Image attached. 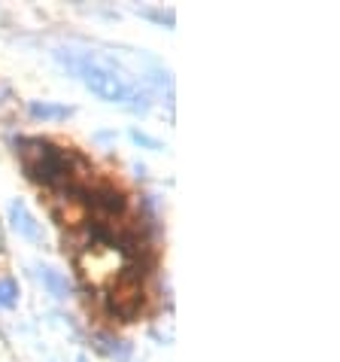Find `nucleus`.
<instances>
[{
	"label": "nucleus",
	"mask_w": 340,
	"mask_h": 362,
	"mask_svg": "<svg viewBox=\"0 0 340 362\" xmlns=\"http://www.w3.org/2000/svg\"><path fill=\"white\" fill-rule=\"evenodd\" d=\"M131 140H134V144H140V146H149V149H162V144H158V140H152V137H146L143 132H137V128H134V132H131Z\"/></svg>",
	"instance_id": "nucleus-11"
},
{
	"label": "nucleus",
	"mask_w": 340,
	"mask_h": 362,
	"mask_svg": "<svg viewBox=\"0 0 340 362\" xmlns=\"http://www.w3.org/2000/svg\"><path fill=\"white\" fill-rule=\"evenodd\" d=\"M40 280H43V286L49 289V296H55L58 301L70 298V280H67V274H61V271L40 265Z\"/></svg>",
	"instance_id": "nucleus-6"
},
{
	"label": "nucleus",
	"mask_w": 340,
	"mask_h": 362,
	"mask_svg": "<svg viewBox=\"0 0 340 362\" xmlns=\"http://www.w3.org/2000/svg\"><path fill=\"white\" fill-rule=\"evenodd\" d=\"M97 341H101L97 347H101L107 356H116L119 362H128V359H131V347H128L125 341H116V338H109V335H101Z\"/></svg>",
	"instance_id": "nucleus-8"
},
{
	"label": "nucleus",
	"mask_w": 340,
	"mask_h": 362,
	"mask_svg": "<svg viewBox=\"0 0 340 362\" xmlns=\"http://www.w3.org/2000/svg\"><path fill=\"white\" fill-rule=\"evenodd\" d=\"M16 301H18V284L13 277L0 280V308H16Z\"/></svg>",
	"instance_id": "nucleus-9"
},
{
	"label": "nucleus",
	"mask_w": 340,
	"mask_h": 362,
	"mask_svg": "<svg viewBox=\"0 0 340 362\" xmlns=\"http://www.w3.org/2000/svg\"><path fill=\"white\" fill-rule=\"evenodd\" d=\"M55 62L61 67H67L73 76H79V83H83L92 95L107 100V104H122L128 110H134V113H146L149 110V95L140 92L131 79H125L113 64L104 62V58H97L95 52L55 49Z\"/></svg>",
	"instance_id": "nucleus-2"
},
{
	"label": "nucleus",
	"mask_w": 340,
	"mask_h": 362,
	"mask_svg": "<svg viewBox=\"0 0 340 362\" xmlns=\"http://www.w3.org/2000/svg\"><path fill=\"white\" fill-rule=\"evenodd\" d=\"M104 305L109 317L122 320V323H134L143 310V262L128 265L119 274L116 284L107 289Z\"/></svg>",
	"instance_id": "nucleus-3"
},
{
	"label": "nucleus",
	"mask_w": 340,
	"mask_h": 362,
	"mask_svg": "<svg viewBox=\"0 0 340 362\" xmlns=\"http://www.w3.org/2000/svg\"><path fill=\"white\" fill-rule=\"evenodd\" d=\"M146 18H155V22H167V28H174V13H162V9H143Z\"/></svg>",
	"instance_id": "nucleus-10"
},
{
	"label": "nucleus",
	"mask_w": 340,
	"mask_h": 362,
	"mask_svg": "<svg viewBox=\"0 0 340 362\" xmlns=\"http://www.w3.org/2000/svg\"><path fill=\"white\" fill-rule=\"evenodd\" d=\"M28 113L34 119H43V122H61V119L73 116V107H58V104H46V100H31Z\"/></svg>",
	"instance_id": "nucleus-7"
},
{
	"label": "nucleus",
	"mask_w": 340,
	"mask_h": 362,
	"mask_svg": "<svg viewBox=\"0 0 340 362\" xmlns=\"http://www.w3.org/2000/svg\"><path fill=\"white\" fill-rule=\"evenodd\" d=\"M16 146L25 162L28 177H31L34 183L49 186V189H61V192H76V189L88 186L92 165H88L76 149L55 146L52 140H43V137L18 140Z\"/></svg>",
	"instance_id": "nucleus-1"
},
{
	"label": "nucleus",
	"mask_w": 340,
	"mask_h": 362,
	"mask_svg": "<svg viewBox=\"0 0 340 362\" xmlns=\"http://www.w3.org/2000/svg\"><path fill=\"white\" fill-rule=\"evenodd\" d=\"M79 362H85V359H79Z\"/></svg>",
	"instance_id": "nucleus-12"
},
{
	"label": "nucleus",
	"mask_w": 340,
	"mask_h": 362,
	"mask_svg": "<svg viewBox=\"0 0 340 362\" xmlns=\"http://www.w3.org/2000/svg\"><path fill=\"white\" fill-rule=\"evenodd\" d=\"M67 195L79 198L85 207H92L101 216H122L128 207V195L113 183H95V186L88 183L85 189H76V192H67Z\"/></svg>",
	"instance_id": "nucleus-4"
},
{
	"label": "nucleus",
	"mask_w": 340,
	"mask_h": 362,
	"mask_svg": "<svg viewBox=\"0 0 340 362\" xmlns=\"http://www.w3.org/2000/svg\"><path fill=\"white\" fill-rule=\"evenodd\" d=\"M9 223H13V228L25 240H31V244L43 240V228H40V223L31 216V210L25 207V201H13V204H9Z\"/></svg>",
	"instance_id": "nucleus-5"
}]
</instances>
